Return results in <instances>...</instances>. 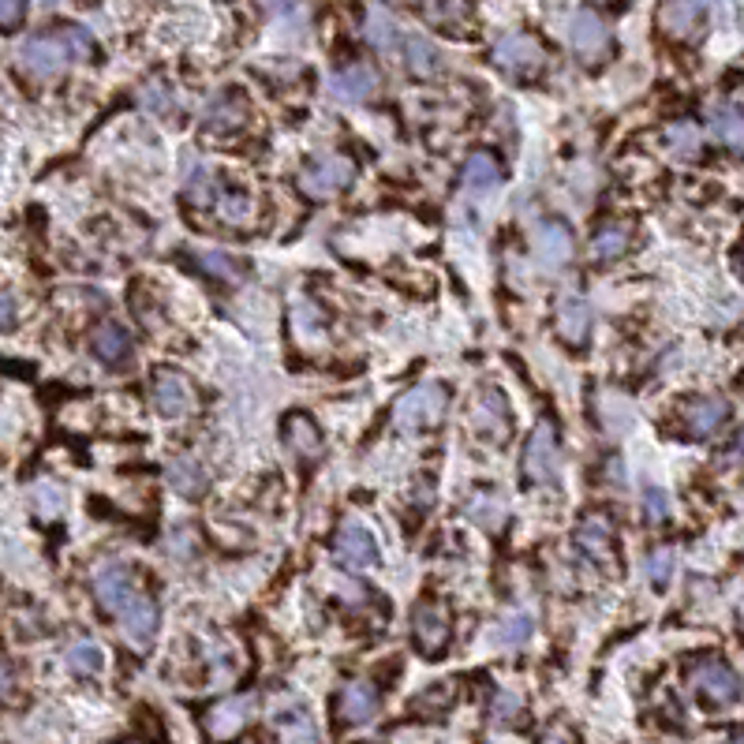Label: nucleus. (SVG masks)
Instances as JSON below:
<instances>
[{
	"label": "nucleus",
	"mask_w": 744,
	"mask_h": 744,
	"mask_svg": "<svg viewBox=\"0 0 744 744\" xmlns=\"http://www.w3.org/2000/svg\"><path fill=\"white\" fill-rule=\"evenodd\" d=\"M90 34L83 27H64L57 34H38L30 38L23 49H19V64L27 68L34 79H53L60 75L72 60H86L90 57Z\"/></svg>",
	"instance_id": "nucleus-1"
},
{
	"label": "nucleus",
	"mask_w": 744,
	"mask_h": 744,
	"mask_svg": "<svg viewBox=\"0 0 744 744\" xmlns=\"http://www.w3.org/2000/svg\"><path fill=\"white\" fill-rule=\"evenodd\" d=\"M445 404H449V393H445L438 382L412 386L401 401L393 404V427L404 430V434L438 427V423L445 419Z\"/></svg>",
	"instance_id": "nucleus-2"
},
{
	"label": "nucleus",
	"mask_w": 744,
	"mask_h": 744,
	"mask_svg": "<svg viewBox=\"0 0 744 744\" xmlns=\"http://www.w3.org/2000/svg\"><path fill=\"white\" fill-rule=\"evenodd\" d=\"M490 60L509 79H535L546 68V49L531 34H505V38H498Z\"/></svg>",
	"instance_id": "nucleus-3"
},
{
	"label": "nucleus",
	"mask_w": 744,
	"mask_h": 744,
	"mask_svg": "<svg viewBox=\"0 0 744 744\" xmlns=\"http://www.w3.org/2000/svg\"><path fill=\"white\" fill-rule=\"evenodd\" d=\"M352 176H356V169H352V161L341 158V154H322V158L307 161L300 169V191L307 195V199H330V195H337V191H344V187L352 184Z\"/></svg>",
	"instance_id": "nucleus-4"
},
{
	"label": "nucleus",
	"mask_w": 744,
	"mask_h": 744,
	"mask_svg": "<svg viewBox=\"0 0 744 744\" xmlns=\"http://www.w3.org/2000/svg\"><path fill=\"white\" fill-rule=\"evenodd\" d=\"M561 472V453H558V427L550 419H539L531 430L528 445H524V475L531 483H554Z\"/></svg>",
	"instance_id": "nucleus-5"
},
{
	"label": "nucleus",
	"mask_w": 744,
	"mask_h": 744,
	"mask_svg": "<svg viewBox=\"0 0 744 744\" xmlns=\"http://www.w3.org/2000/svg\"><path fill=\"white\" fill-rule=\"evenodd\" d=\"M139 591H143V587H139V580H135V573H131L128 565L109 561V565H101L98 573H94V599H98V606L105 614L120 617L124 614V606H128Z\"/></svg>",
	"instance_id": "nucleus-6"
},
{
	"label": "nucleus",
	"mask_w": 744,
	"mask_h": 744,
	"mask_svg": "<svg viewBox=\"0 0 744 744\" xmlns=\"http://www.w3.org/2000/svg\"><path fill=\"white\" fill-rule=\"evenodd\" d=\"M150 401L165 419H184V415L195 412L199 393L180 371H158L154 374V386H150Z\"/></svg>",
	"instance_id": "nucleus-7"
},
{
	"label": "nucleus",
	"mask_w": 744,
	"mask_h": 744,
	"mask_svg": "<svg viewBox=\"0 0 744 744\" xmlns=\"http://www.w3.org/2000/svg\"><path fill=\"white\" fill-rule=\"evenodd\" d=\"M412 636L423 655H438L453 636V617L442 602H419L412 614Z\"/></svg>",
	"instance_id": "nucleus-8"
},
{
	"label": "nucleus",
	"mask_w": 744,
	"mask_h": 744,
	"mask_svg": "<svg viewBox=\"0 0 744 744\" xmlns=\"http://www.w3.org/2000/svg\"><path fill=\"white\" fill-rule=\"evenodd\" d=\"M251 711H255V700H251V696L217 700L214 707L202 715V730L210 733V741H232V737H240L244 726L251 722Z\"/></svg>",
	"instance_id": "nucleus-9"
},
{
	"label": "nucleus",
	"mask_w": 744,
	"mask_h": 744,
	"mask_svg": "<svg viewBox=\"0 0 744 744\" xmlns=\"http://www.w3.org/2000/svg\"><path fill=\"white\" fill-rule=\"evenodd\" d=\"M569 45H573V53L584 60V64H599V60L610 53V30H606V23H602L595 12L580 8V12L569 19Z\"/></svg>",
	"instance_id": "nucleus-10"
},
{
	"label": "nucleus",
	"mask_w": 744,
	"mask_h": 744,
	"mask_svg": "<svg viewBox=\"0 0 744 744\" xmlns=\"http://www.w3.org/2000/svg\"><path fill=\"white\" fill-rule=\"evenodd\" d=\"M692 685H696V692H700L707 703H733L737 696H741V681H737V673L726 666V662L718 659H707L700 662L696 670H692Z\"/></svg>",
	"instance_id": "nucleus-11"
},
{
	"label": "nucleus",
	"mask_w": 744,
	"mask_h": 744,
	"mask_svg": "<svg viewBox=\"0 0 744 744\" xmlns=\"http://www.w3.org/2000/svg\"><path fill=\"white\" fill-rule=\"evenodd\" d=\"M531 247H535V258H539L543 270H561V266L573 262V232L561 221H543L531 232Z\"/></svg>",
	"instance_id": "nucleus-12"
},
{
	"label": "nucleus",
	"mask_w": 744,
	"mask_h": 744,
	"mask_svg": "<svg viewBox=\"0 0 744 744\" xmlns=\"http://www.w3.org/2000/svg\"><path fill=\"white\" fill-rule=\"evenodd\" d=\"M472 427L479 434H487L494 442H505L509 430H513V415H509V404L501 397L498 389H483L475 397V408H472Z\"/></svg>",
	"instance_id": "nucleus-13"
},
{
	"label": "nucleus",
	"mask_w": 744,
	"mask_h": 744,
	"mask_svg": "<svg viewBox=\"0 0 744 744\" xmlns=\"http://www.w3.org/2000/svg\"><path fill=\"white\" fill-rule=\"evenodd\" d=\"M120 625H124V636H128L135 647H150V640L158 636V606H154V599H150L146 591H139V595L124 606Z\"/></svg>",
	"instance_id": "nucleus-14"
},
{
	"label": "nucleus",
	"mask_w": 744,
	"mask_h": 744,
	"mask_svg": "<svg viewBox=\"0 0 744 744\" xmlns=\"http://www.w3.org/2000/svg\"><path fill=\"white\" fill-rule=\"evenodd\" d=\"M576 546H580L591 561L610 565V558H614V528H610V520L599 513L584 516V520L576 524Z\"/></svg>",
	"instance_id": "nucleus-15"
},
{
	"label": "nucleus",
	"mask_w": 744,
	"mask_h": 744,
	"mask_svg": "<svg viewBox=\"0 0 744 744\" xmlns=\"http://www.w3.org/2000/svg\"><path fill=\"white\" fill-rule=\"evenodd\" d=\"M333 554H337V561L348 565V569H367V565L378 558V546H374L371 531L367 528H359V524H344V528L337 531Z\"/></svg>",
	"instance_id": "nucleus-16"
},
{
	"label": "nucleus",
	"mask_w": 744,
	"mask_h": 744,
	"mask_svg": "<svg viewBox=\"0 0 744 744\" xmlns=\"http://www.w3.org/2000/svg\"><path fill=\"white\" fill-rule=\"evenodd\" d=\"M374 711H378V688L371 681H348L341 688V703H337V715H341L344 726H363L371 722Z\"/></svg>",
	"instance_id": "nucleus-17"
},
{
	"label": "nucleus",
	"mask_w": 744,
	"mask_h": 744,
	"mask_svg": "<svg viewBox=\"0 0 744 744\" xmlns=\"http://www.w3.org/2000/svg\"><path fill=\"white\" fill-rule=\"evenodd\" d=\"M333 94L341 101H367L374 98V90H378V72H374L371 64H363V60H356V64H344V68H337L330 79Z\"/></svg>",
	"instance_id": "nucleus-18"
},
{
	"label": "nucleus",
	"mask_w": 744,
	"mask_h": 744,
	"mask_svg": "<svg viewBox=\"0 0 744 744\" xmlns=\"http://www.w3.org/2000/svg\"><path fill=\"white\" fill-rule=\"evenodd\" d=\"M703 8L700 0H662L659 8V27L670 34V38H692L700 30Z\"/></svg>",
	"instance_id": "nucleus-19"
},
{
	"label": "nucleus",
	"mask_w": 744,
	"mask_h": 744,
	"mask_svg": "<svg viewBox=\"0 0 744 744\" xmlns=\"http://www.w3.org/2000/svg\"><path fill=\"white\" fill-rule=\"evenodd\" d=\"M90 348H94V356H98L101 363L116 367V363H124V359L131 356V337L120 322H109V318H105V322H98L94 333H90Z\"/></svg>",
	"instance_id": "nucleus-20"
},
{
	"label": "nucleus",
	"mask_w": 744,
	"mask_h": 744,
	"mask_svg": "<svg viewBox=\"0 0 744 744\" xmlns=\"http://www.w3.org/2000/svg\"><path fill=\"white\" fill-rule=\"evenodd\" d=\"M285 442L300 460H318V457H322V430H318V423L311 419V415H303V412L288 415V419H285Z\"/></svg>",
	"instance_id": "nucleus-21"
},
{
	"label": "nucleus",
	"mask_w": 744,
	"mask_h": 744,
	"mask_svg": "<svg viewBox=\"0 0 744 744\" xmlns=\"http://www.w3.org/2000/svg\"><path fill=\"white\" fill-rule=\"evenodd\" d=\"M726 415H730V404L722 401V397H696L685 408V427L696 438H711L726 423Z\"/></svg>",
	"instance_id": "nucleus-22"
},
{
	"label": "nucleus",
	"mask_w": 744,
	"mask_h": 744,
	"mask_svg": "<svg viewBox=\"0 0 744 744\" xmlns=\"http://www.w3.org/2000/svg\"><path fill=\"white\" fill-rule=\"evenodd\" d=\"M244 120H247V109L236 94H221V98L210 101L206 113H202V124H206L210 131H221V135L244 128Z\"/></svg>",
	"instance_id": "nucleus-23"
},
{
	"label": "nucleus",
	"mask_w": 744,
	"mask_h": 744,
	"mask_svg": "<svg viewBox=\"0 0 744 744\" xmlns=\"http://www.w3.org/2000/svg\"><path fill=\"white\" fill-rule=\"evenodd\" d=\"M707 124H711V131H715L718 139L730 146V150L744 154V116L737 113L733 105H726V101H715V105L707 109Z\"/></svg>",
	"instance_id": "nucleus-24"
},
{
	"label": "nucleus",
	"mask_w": 744,
	"mask_h": 744,
	"mask_svg": "<svg viewBox=\"0 0 744 744\" xmlns=\"http://www.w3.org/2000/svg\"><path fill=\"white\" fill-rule=\"evenodd\" d=\"M404 64H408V72L412 75L427 79V75H438L442 53H438V45L430 42V38H423V34H408V38H404Z\"/></svg>",
	"instance_id": "nucleus-25"
},
{
	"label": "nucleus",
	"mask_w": 744,
	"mask_h": 744,
	"mask_svg": "<svg viewBox=\"0 0 744 744\" xmlns=\"http://www.w3.org/2000/svg\"><path fill=\"white\" fill-rule=\"evenodd\" d=\"M591 333V311L580 300H565L558 307V337L569 344H584Z\"/></svg>",
	"instance_id": "nucleus-26"
},
{
	"label": "nucleus",
	"mask_w": 744,
	"mask_h": 744,
	"mask_svg": "<svg viewBox=\"0 0 744 744\" xmlns=\"http://www.w3.org/2000/svg\"><path fill=\"white\" fill-rule=\"evenodd\" d=\"M363 34H367V42H371L378 53H393V49L401 45V30H397V23H393V15H389L386 8H371V12H367Z\"/></svg>",
	"instance_id": "nucleus-27"
},
{
	"label": "nucleus",
	"mask_w": 744,
	"mask_h": 744,
	"mask_svg": "<svg viewBox=\"0 0 744 744\" xmlns=\"http://www.w3.org/2000/svg\"><path fill=\"white\" fill-rule=\"evenodd\" d=\"M169 483H172V490H176L180 498H199L210 479H206V472H202L199 460L180 457V460H172V464H169Z\"/></svg>",
	"instance_id": "nucleus-28"
},
{
	"label": "nucleus",
	"mask_w": 744,
	"mask_h": 744,
	"mask_svg": "<svg viewBox=\"0 0 744 744\" xmlns=\"http://www.w3.org/2000/svg\"><path fill=\"white\" fill-rule=\"evenodd\" d=\"M464 187H472V191H490V187L501 180V169L498 161L490 158V154H483V150H475V154H468V161H464Z\"/></svg>",
	"instance_id": "nucleus-29"
},
{
	"label": "nucleus",
	"mask_w": 744,
	"mask_h": 744,
	"mask_svg": "<svg viewBox=\"0 0 744 744\" xmlns=\"http://www.w3.org/2000/svg\"><path fill=\"white\" fill-rule=\"evenodd\" d=\"M199 270L210 273V277H214V281H221V285H236V281H244L247 266L240 262V258H232V255L206 251V255H199Z\"/></svg>",
	"instance_id": "nucleus-30"
},
{
	"label": "nucleus",
	"mask_w": 744,
	"mask_h": 744,
	"mask_svg": "<svg viewBox=\"0 0 744 744\" xmlns=\"http://www.w3.org/2000/svg\"><path fill=\"white\" fill-rule=\"evenodd\" d=\"M629 240H632V232L629 225H606V229L595 232V240H591V251H595V258H617V255H625L629 251Z\"/></svg>",
	"instance_id": "nucleus-31"
},
{
	"label": "nucleus",
	"mask_w": 744,
	"mask_h": 744,
	"mask_svg": "<svg viewBox=\"0 0 744 744\" xmlns=\"http://www.w3.org/2000/svg\"><path fill=\"white\" fill-rule=\"evenodd\" d=\"M666 146L677 158H696L700 154V128L688 124V120H677V124L666 128Z\"/></svg>",
	"instance_id": "nucleus-32"
},
{
	"label": "nucleus",
	"mask_w": 744,
	"mask_h": 744,
	"mask_svg": "<svg viewBox=\"0 0 744 744\" xmlns=\"http://www.w3.org/2000/svg\"><path fill=\"white\" fill-rule=\"evenodd\" d=\"M221 199V221L225 225H236V229H247L251 221H255V199H247V195H217Z\"/></svg>",
	"instance_id": "nucleus-33"
},
{
	"label": "nucleus",
	"mask_w": 744,
	"mask_h": 744,
	"mask_svg": "<svg viewBox=\"0 0 744 744\" xmlns=\"http://www.w3.org/2000/svg\"><path fill=\"white\" fill-rule=\"evenodd\" d=\"M217 195H221V191H217L214 172L206 169V165H195L191 176H187V199L195 202V206H210Z\"/></svg>",
	"instance_id": "nucleus-34"
},
{
	"label": "nucleus",
	"mask_w": 744,
	"mask_h": 744,
	"mask_svg": "<svg viewBox=\"0 0 744 744\" xmlns=\"http://www.w3.org/2000/svg\"><path fill=\"white\" fill-rule=\"evenodd\" d=\"M68 670L79 673V677H90V673L101 670V647L90 644V640H79V644L68 647Z\"/></svg>",
	"instance_id": "nucleus-35"
},
{
	"label": "nucleus",
	"mask_w": 744,
	"mask_h": 744,
	"mask_svg": "<svg viewBox=\"0 0 744 744\" xmlns=\"http://www.w3.org/2000/svg\"><path fill=\"white\" fill-rule=\"evenodd\" d=\"M139 101L158 116H172V109H176V98H172V90L161 83V79H150V83L139 90Z\"/></svg>",
	"instance_id": "nucleus-36"
},
{
	"label": "nucleus",
	"mask_w": 744,
	"mask_h": 744,
	"mask_svg": "<svg viewBox=\"0 0 744 744\" xmlns=\"http://www.w3.org/2000/svg\"><path fill=\"white\" fill-rule=\"evenodd\" d=\"M281 737H285V744H318L315 722H311L307 715L281 718Z\"/></svg>",
	"instance_id": "nucleus-37"
},
{
	"label": "nucleus",
	"mask_w": 744,
	"mask_h": 744,
	"mask_svg": "<svg viewBox=\"0 0 744 744\" xmlns=\"http://www.w3.org/2000/svg\"><path fill=\"white\" fill-rule=\"evenodd\" d=\"M468 513H472L475 524H483L487 531L498 528L501 516H505V513H501V501L494 498V494H479V498L472 501V509H468Z\"/></svg>",
	"instance_id": "nucleus-38"
},
{
	"label": "nucleus",
	"mask_w": 744,
	"mask_h": 744,
	"mask_svg": "<svg viewBox=\"0 0 744 744\" xmlns=\"http://www.w3.org/2000/svg\"><path fill=\"white\" fill-rule=\"evenodd\" d=\"M670 569H673V550L670 546H659V550L647 558V580L655 587H662L670 580Z\"/></svg>",
	"instance_id": "nucleus-39"
},
{
	"label": "nucleus",
	"mask_w": 744,
	"mask_h": 744,
	"mask_svg": "<svg viewBox=\"0 0 744 744\" xmlns=\"http://www.w3.org/2000/svg\"><path fill=\"white\" fill-rule=\"evenodd\" d=\"M531 636V617L528 614H516V617H509L505 625L498 629V640L501 644H524Z\"/></svg>",
	"instance_id": "nucleus-40"
},
{
	"label": "nucleus",
	"mask_w": 744,
	"mask_h": 744,
	"mask_svg": "<svg viewBox=\"0 0 744 744\" xmlns=\"http://www.w3.org/2000/svg\"><path fill=\"white\" fill-rule=\"evenodd\" d=\"M27 15V0H0V27H19Z\"/></svg>",
	"instance_id": "nucleus-41"
},
{
	"label": "nucleus",
	"mask_w": 744,
	"mask_h": 744,
	"mask_svg": "<svg viewBox=\"0 0 744 744\" xmlns=\"http://www.w3.org/2000/svg\"><path fill=\"white\" fill-rule=\"evenodd\" d=\"M520 715V696H513V692H498L494 696V718L498 722H509V718Z\"/></svg>",
	"instance_id": "nucleus-42"
},
{
	"label": "nucleus",
	"mask_w": 744,
	"mask_h": 744,
	"mask_svg": "<svg viewBox=\"0 0 744 744\" xmlns=\"http://www.w3.org/2000/svg\"><path fill=\"white\" fill-rule=\"evenodd\" d=\"M449 700H453V685H434L430 692H423V696L415 700V707L423 711L427 703H438V711H445V707H449Z\"/></svg>",
	"instance_id": "nucleus-43"
},
{
	"label": "nucleus",
	"mask_w": 744,
	"mask_h": 744,
	"mask_svg": "<svg viewBox=\"0 0 744 744\" xmlns=\"http://www.w3.org/2000/svg\"><path fill=\"white\" fill-rule=\"evenodd\" d=\"M34 494H38V509H42V516H57L60 509H64L57 487H38Z\"/></svg>",
	"instance_id": "nucleus-44"
},
{
	"label": "nucleus",
	"mask_w": 744,
	"mask_h": 744,
	"mask_svg": "<svg viewBox=\"0 0 744 744\" xmlns=\"http://www.w3.org/2000/svg\"><path fill=\"white\" fill-rule=\"evenodd\" d=\"M644 516L651 520V524H655V520H666V494H662V490H647Z\"/></svg>",
	"instance_id": "nucleus-45"
},
{
	"label": "nucleus",
	"mask_w": 744,
	"mask_h": 744,
	"mask_svg": "<svg viewBox=\"0 0 744 744\" xmlns=\"http://www.w3.org/2000/svg\"><path fill=\"white\" fill-rule=\"evenodd\" d=\"M15 322V300L12 296H0V333Z\"/></svg>",
	"instance_id": "nucleus-46"
},
{
	"label": "nucleus",
	"mask_w": 744,
	"mask_h": 744,
	"mask_svg": "<svg viewBox=\"0 0 744 744\" xmlns=\"http://www.w3.org/2000/svg\"><path fill=\"white\" fill-rule=\"evenodd\" d=\"M12 685H15V677H12V666H8V662L0 659V700H4V696H8V692H12Z\"/></svg>",
	"instance_id": "nucleus-47"
},
{
	"label": "nucleus",
	"mask_w": 744,
	"mask_h": 744,
	"mask_svg": "<svg viewBox=\"0 0 744 744\" xmlns=\"http://www.w3.org/2000/svg\"><path fill=\"white\" fill-rule=\"evenodd\" d=\"M737 273H741V277H744V244L737 247Z\"/></svg>",
	"instance_id": "nucleus-48"
},
{
	"label": "nucleus",
	"mask_w": 744,
	"mask_h": 744,
	"mask_svg": "<svg viewBox=\"0 0 744 744\" xmlns=\"http://www.w3.org/2000/svg\"><path fill=\"white\" fill-rule=\"evenodd\" d=\"M546 744H569V737H565V733H554V737H550Z\"/></svg>",
	"instance_id": "nucleus-49"
},
{
	"label": "nucleus",
	"mask_w": 744,
	"mask_h": 744,
	"mask_svg": "<svg viewBox=\"0 0 744 744\" xmlns=\"http://www.w3.org/2000/svg\"><path fill=\"white\" fill-rule=\"evenodd\" d=\"M487 744H516V741H509V737H490Z\"/></svg>",
	"instance_id": "nucleus-50"
},
{
	"label": "nucleus",
	"mask_w": 744,
	"mask_h": 744,
	"mask_svg": "<svg viewBox=\"0 0 744 744\" xmlns=\"http://www.w3.org/2000/svg\"><path fill=\"white\" fill-rule=\"evenodd\" d=\"M726 744H744V733H733V737H730Z\"/></svg>",
	"instance_id": "nucleus-51"
},
{
	"label": "nucleus",
	"mask_w": 744,
	"mask_h": 744,
	"mask_svg": "<svg viewBox=\"0 0 744 744\" xmlns=\"http://www.w3.org/2000/svg\"><path fill=\"white\" fill-rule=\"evenodd\" d=\"M737 449H741V457H744V430L737 434Z\"/></svg>",
	"instance_id": "nucleus-52"
},
{
	"label": "nucleus",
	"mask_w": 744,
	"mask_h": 744,
	"mask_svg": "<svg viewBox=\"0 0 744 744\" xmlns=\"http://www.w3.org/2000/svg\"><path fill=\"white\" fill-rule=\"evenodd\" d=\"M45 4H49V8H57V4H60V0H45Z\"/></svg>",
	"instance_id": "nucleus-53"
},
{
	"label": "nucleus",
	"mask_w": 744,
	"mask_h": 744,
	"mask_svg": "<svg viewBox=\"0 0 744 744\" xmlns=\"http://www.w3.org/2000/svg\"><path fill=\"white\" fill-rule=\"evenodd\" d=\"M741 621H744V602H741Z\"/></svg>",
	"instance_id": "nucleus-54"
},
{
	"label": "nucleus",
	"mask_w": 744,
	"mask_h": 744,
	"mask_svg": "<svg viewBox=\"0 0 744 744\" xmlns=\"http://www.w3.org/2000/svg\"><path fill=\"white\" fill-rule=\"evenodd\" d=\"M401 4H415V0H401Z\"/></svg>",
	"instance_id": "nucleus-55"
}]
</instances>
